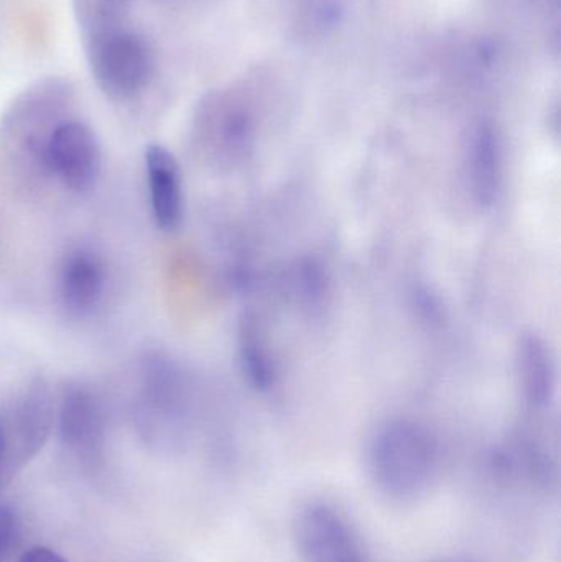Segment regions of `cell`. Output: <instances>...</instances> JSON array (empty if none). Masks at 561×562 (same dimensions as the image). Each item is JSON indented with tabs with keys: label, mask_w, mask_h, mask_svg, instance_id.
I'll return each mask as SVG.
<instances>
[{
	"label": "cell",
	"mask_w": 561,
	"mask_h": 562,
	"mask_svg": "<svg viewBox=\"0 0 561 562\" xmlns=\"http://www.w3.org/2000/svg\"><path fill=\"white\" fill-rule=\"evenodd\" d=\"M438 462L440 448L434 432L408 418L382 423L366 452L372 485L394 502L422 497L437 475Z\"/></svg>",
	"instance_id": "1"
},
{
	"label": "cell",
	"mask_w": 561,
	"mask_h": 562,
	"mask_svg": "<svg viewBox=\"0 0 561 562\" xmlns=\"http://www.w3.org/2000/svg\"><path fill=\"white\" fill-rule=\"evenodd\" d=\"M191 382L178 360L160 350L142 357L135 390V425L152 448L180 445L190 409Z\"/></svg>",
	"instance_id": "2"
},
{
	"label": "cell",
	"mask_w": 561,
	"mask_h": 562,
	"mask_svg": "<svg viewBox=\"0 0 561 562\" xmlns=\"http://www.w3.org/2000/svg\"><path fill=\"white\" fill-rule=\"evenodd\" d=\"M82 43L92 78L111 101H131L150 85L155 53L137 30L125 26L88 36Z\"/></svg>",
	"instance_id": "3"
},
{
	"label": "cell",
	"mask_w": 561,
	"mask_h": 562,
	"mask_svg": "<svg viewBox=\"0 0 561 562\" xmlns=\"http://www.w3.org/2000/svg\"><path fill=\"white\" fill-rule=\"evenodd\" d=\"M55 425V402L48 383L33 380L3 415L5 446L0 459V488L5 487L48 441Z\"/></svg>",
	"instance_id": "4"
},
{
	"label": "cell",
	"mask_w": 561,
	"mask_h": 562,
	"mask_svg": "<svg viewBox=\"0 0 561 562\" xmlns=\"http://www.w3.org/2000/svg\"><path fill=\"white\" fill-rule=\"evenodd\" d=\"M35 164L66 190L86 194L101 177V145L88 124L61 119L46 135Z\"/></svg>",
	"instance_id": "5"
},
{
	"label": "cell",
	"mask_w": 561,
	"mask_h": 562,
	"mask_svg": "<svg viewBox=\"0 0 561 562\" xmlns=\"http://www.w3.org/2000/svg\"><path fill=\"white\" fill-rule=\"evenodd\" d=\"M293 543L300 562H371L358 531L328 502L300 507L293 520Z\"/></svg>",
	"instance_id": "6"
},
{
	"label": "cell",
	"mask_w": 561,
	"mask_h": 562,
	"mask_svg": "<svg viewBox=\"0 0 561 562\" xmlns=\"http://www.w3.org/2000/svg\"><path fill=\"white\" fill-rule=\"evenodd\" d=\"M55 423L63 448L82 468L89 471L101 468L104 462L108 422L104 405L91 386L68 383L55 405Z\"/></svg>",
	"instance_id": "7"
},
{
	"label": "cell",
	"mask_w": 561,
	"mask_h": 562,
	"mask_svg": "<svg viewBox=\"0 0 561 562\" xmlns=\"http://www.w3.org/2000/svg\"><path fill=\"white\" fill-rule=\"evenodd\" d=\"M108 291V266L92 247L76 246L56 270V297L72 319H88L101 307Z\"/></svg>",
	"instance_id": "8"
},
{
	"label": "cell",
	"mask_w": 561,
	"mask_h": 562,
	"mask_svg": "<svg viewBox=\"0 0 561 562\" xmlns=\"http://www.w3.org/2000/svg\"><path fill=\"white\" fill-rule=\"evenodd\" d=\"M144 161L155 224L161 231H175L184 213L180 164L167 147L158 144L148 145Z\"/></svg>",
	"instance_id": "9"
},
{
	"label": "cell",
	"mask_w": 561,
	"mask_h": 562,
	"mask_svg": "<svg viewBox=\"0 0 561 562\" xmlns=\"http://www.w3.org/2000/svg\"><path fill=\"white\" fill-rule=\"evenodd\" d=\"M198 131L207 154L221 164L243 157L253 144V119L234 104H207L198 121Z\"/></svg>",
	"instance_id": "10"
},
{
	"label": "cell",
	"mask_w": 561,
	"mask_h": 562,
	"mask_svg": "<svg viewBox=\"0 0 561 562\" xmlns=\"http://www.w3.org/2000/svg\"><path fill=\"white\" fill-rule=\"evenodd\" d=\"M517 382L524 400L532 408L543 409L557 393L556 356L547 340L537 333H524L516 347Z\"/></svg>",
	"instance_id": "11"
},
{
	"label": "cell",
	"mask_w": 561,
	"mask_h": 562,
	"mask_svg": "<svg viewBox=\"0 0 561 562\" xmlns=\"http://www.w3.org/2000/svg\"><path fill=\"white\" fill-rule=\"evenodd\" d=\"M467 180L474 203L494 206L503 190V148L491 125L481 124L471 134L467 148Z\"/></svg>",
	"instance_id": "12"
},
{
	"label": "cell",
	"mask_w": 561,
	"mask_h": 562,
	"mask_svg": "<svg viewBox=\"0 0 561 562\" xmlns=\"http://www.w3.org/2000/svg\"><path fill=\"white\" fill-rule=\"evenodd\" d=\"M237 357L240 372L249 383L250 389L259 393H269L276 389V360L270 353L266 334L260 327L259 319L253 313L243 314L237 329Z\"/></svg>",
	"instance_id": "13"
},
{
	"label": "cell",
	"mask_w": 561,
	"mask_h": 562,
	"mask_svg": "<svg viewBox=\"0 0 561 562\" xmlns=\"http://www.w3.org/2000/svg\"><path fill=\"white\" fill-rule=\"evenodd\" d=\"M293 286L306 303H318L326 293V277L322 267L313 260L300 262L293 270Z\"/></svg>",
	"instance_id": "14"
},
{
	"label": "cell",
	"mask_w": 561,
	"mask_h": 562,
	"mask_svg": "<svg viewBox=\"0 0 561 562\" xmlns=\"http://www.w3.org/2000/svg\"><path fill=\"white\" fill-rule=\"evenodd\" d=\"M19 538V518L12 505L0 502V562H7Z\"/></svg>",
	"instance_id": "15"
},
{
	"label": "cell",
	"mask_w": 561,
	"mask_h": 562,
	"mask_svg": "<svg viewBox=\"0 0 561 562\" xmlns=\"http://www.w3.org/2000/svg\"><path fill=\"white\" fill-rule=\"evenodd\" d=\"M19 562H68L52 548L33 547L20 557Z\"/></svg>",
	"instance_id": "16"
},
{
	"label": "cell",
	"mask_w": 561,
	"mask_h": 562,
	"mask_svg": "<svg viewBox=\"0 0 561 562\" xmlns=\"http://www.w3.org/2000/svg\"><path fill=\"white\" fill-rule=\"evenodd\" d=\"M3 446H5V429H3V413H0V459H2Z\"/></svg>",
	"instance_id": "17"
}]
</instances>
